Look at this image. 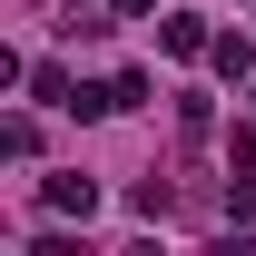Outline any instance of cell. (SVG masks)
<instances>
[{
	"label": "cell",
	"mask_w": 256,
	"mask_h": 256,
	"mask_svg": "<svg viewBox=\"0 0 256 256\" xmlns=\"http://www.w3.org/2000/svg\"><path fill=\"white\" fill-rule=\"evenodd\" d=\"M158 40H168V60H207V40H217V30H207L197 10H168V20H158Z\"/></svg>",
	"instance_id": "6da1fadb"
},
{
	"label": "cell",
	"mask_w": 256,
	"mask_h": 256,
	"mask_svg": "<svg viewBox=\"0 0 256 256\" xmlns=\"http://www.w3.org/2000/svg\"><path fill=\"white\" fill-rule=\"evenodd\" d=\"M40 197H50V217H89V207H98V188H89V178H50Z\"/></svg>",
	"instance_id": "7a4b0ae2"
},
{
	"label": "cell",
	"mask_w": 256,
	"mask_h": 256,
	"mask_svg": "<svg viewBox=\"0 0 256 256\" xmlns=\"http://www.w3.org/2000/svg\"><path fill=\"white\" fill-rule=\"evenodd\" d=\"M207 60H217V79H246L256 50H246V30H217V40H207Z\"/></svg>",
	"instance_id": "3957f363"
},
{
	"label": "cell",
	"mask_w": 256,
	"mask_h": 256,
	"mask_svg": "<svg viewBox=\"0 0 256 256\" xmlns=\"http://www.w3.org/2000/svg\"><path fill=\"white\" fill-rule=\"evenodd\" d=\"M226 178H236V226L256 217V138H236V158H226Z\"/></svg>",
	"instance_id": "277c9868"
},
{
	"label": "cell",
	"mask_w": 256,
	"mask_h": 256,
	"mask_svg": "<svg viewBox=\"0 0 256 256\" xmlns=\"http://www.w3.org/2000/svg\"><path fill=\"white\" fill-rule=\"evenodd\" d=\"M30 98H50V108H69V98H79V79H69L60 60H40V69H30Z\"/></svg>",
	"instance_id": "5b68a950"
},
{
	"label": "cell",
	"mask_w": 256,
	"mask_h": 256,
	"mask_svg": "<svg viewBox=\"0 0 256 256\" xmlns=\"http://www.w3.org/2000/svg\"><path fill=\"white\" fill-rule=\"evenodd\" d=\"M108 10H118V20H148V10H158V0H108Z\"/></svg>",
	"instance_id": "8992f818"
},
{
	"label": "cell",
	"mask_w": 256,
	"mask_h": 256,
	"mask_svg": "<svg viewBox=\"0 0 256 256\" xmlns=\"http://www.w3.org/2000/svg\"><path fill=\"white\" fill-rule=\"evenodd\" d=\"M246 108H256V98H246Z\"/></svg>",
	"instance_id": "52a82bcc"
}]
</instances>
